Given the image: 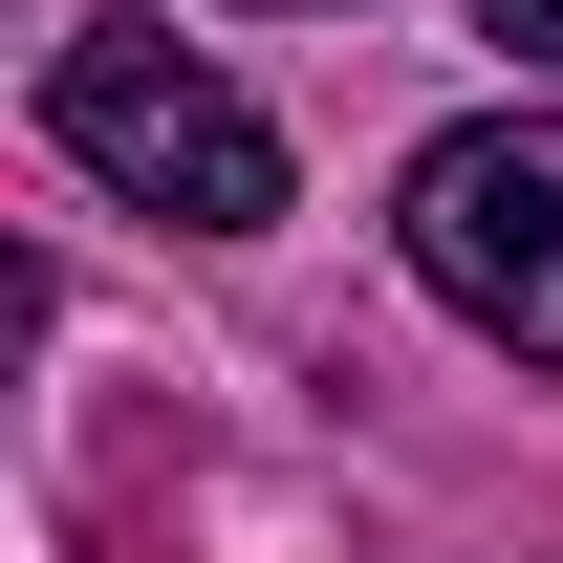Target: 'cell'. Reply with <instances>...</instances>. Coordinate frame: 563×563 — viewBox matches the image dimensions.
<instances>
[{"instance_id": "6da1fadb", "label": "cell", "mask_w": 563, "mask_h": 563, "mask_svg": "<svg viewBox=\"0 0 563 563\" xmlns=\"http://www.w3.org/2000/svg\"><path fill=\"white\" fill-rule=\"evenodd\" d=\"M44 131H66L131 217H174V239H261V217H282V131L196 66V44H174V22H66Z\"/></svg>"}, {"instance_id": "7a4b0ae2", "label": "cell", "mask_w": 563, "mask_h": 563, "mask_svg": "<svg viewBox=\"0 0 563 563\" xmlns=\"http://www.w3.org/2000/svg\"><path fill=\"white\" fill-rule=\"evenodd\" d=\"M412 282L477 325V347L563 368V109H477V131L412 152V196H390Z\"/></svg>"}, {"instance_id": "3957f363", "label": "cell", "mask_w": 563, "mask_h": 563, "mask_svg": "<svg viewBox=\"0 0 563 563\" xmlns=\"http://www.w3.org/2000/svg\"><path fill=\"white\" fill-rule=\"evenodd\" d=\"M477 44H520V66H563V0H477Z\"/></svg>"}]
</instances>
